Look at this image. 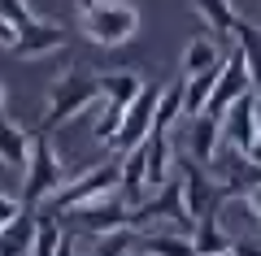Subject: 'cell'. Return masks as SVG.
Segmentation results:
<instances>
[{
	"label": "cell",
	"instance_id": "cell-1",
	"mask_svg": "<svg viewBox=\"0 0 261 256\" xmlns=\"http://www.w3.org/2000/svg\"><path fill=\"white\" fill-rule=\"evenodd\" d=\"M92 104H105L100 78H96V74H83V70L61 74V82H57L53 96H48V109H44V122H39V135H53L57 126L74 122L79 113H87Z\"/></svg>",
	"mask_w": 261,
	"mask_h": 256
},
{
	"label": "cell",
	"instance_id": "cell-2",
	"mask_svg": "<svg viewBox=\"0 0 261 256\" xmlns=\"http://www.w3.org/2000/svg\"><path fill=\"white\" fill-rule=\"evenodd\" d=\"M79 26L100 48H122L140 31V9L135 5H122V0H100V5L87 0V5H79Z\"/></svg>",
	"mask_w": 261,
	"mask_h": 256
},
{
	"label": "cell",
	"instance_id": "cell-3",
	"mask_svg": "<svg viewBox=\"0 0 261 256\" xmlns=\"http://www.w3.org/2000/svg\"><path fill=\"white\" fill-rule=\"evenodd\" d=\"M130 230H144V235H157V230H178V235H192L196 221L187 217L183 183H178V178H170L161 191H152L140 209L130 213Z\"/></svg>",
	"mask_w": 261,
	"mask_h": 256
},
{
	"label": "cell",
	"instance_id": "cell-4",
	"mask_svg": "<svg viewBox=\"0 0 261 256\" xmlns=\"http://www.w3.org/2000/svg\"><path fill=\"white\" fill-rule=\"evenodd\" d=\"M109 195H118V156L87 165L74 183H65L61 191L48 200V217H53V213H74V209H83V204L109 200Z\"/></svg>",
	"mask_w": 261,
	"mask_h": 256
},
{
	"label": "cell",
	"instance_id": "cell-5",
	"mask_svg": "<svg viewBox=\"0 0 261 256\" xmlns=\"http://www.w3.org/2000/svg\"><path fill=\"white\" fill-rule=\"evenodd\" d=\"M61 187H65V165H61V156H57V148L48 144V135L35 130L31 161H27V187H22V209H39V204H48Z\"/></svg>",
	"mask_w": 261,
	"mask_h": 256
},
{
	"label": "cell",
	"instance_id": "cell-6",
	"mask_svg": "<svg viewBox=\"0 0 261 256\" xmlns=\"http://www.w3.org/2000/svg\"><path fill=\"white\" fill-rule=\"evenodd\" d=\"M157 104H161V87L148 82L140 92V100L122 113V126H118V135H113V144H109L113 156H126V152H135V148H144V139L157 126Z\"/></svg>",
	"mask_w": 261,
	"mask_h": 256
},
{
	"label": "cell",
	"instance_id": "cell-7",
	"mask_svg": "<svg viewBox=\"0 0 261 256\" xmlns=\"http://www.w3.org/2000/svg\"><path fill=\"white\" fill-rule=\"evenodd\" d=\"M174 178L183 183V204H187V217L192 221H205V217H214V213L222 209V187H218L192 156L174 161Z\"/></svg>",
	"mask_w": 261,
	"mask_h": 256
},
{
	"label": "cell",
	"instance_id": "cell-8",
	"mask_svg": "<svg viewBox=\"0 0 261 256\" xmlns=\"http://www.w3.org/2000/svg\"><path fill=\"white\" fill-rule=\"evenodd\" d=\"M65 217L74 221V235H96V239H113L122 230H130V209L109 195V200H96V204H83V209L65 213Z\"/></svg>",
	"mask_w": 261,
	"mask_h": 256
},
{
	"label": "cell",
	"instance_id": "cell-9",
	"mask_svg": "<svg viewBox=\"0 0 261 256\" xmlns=\"http://www.w3.org/2000/svg\"><path fill=\"white\" fill-rule=\"evenodd\" d=\"M248 92H252V74H248V61H244V52L235 48V52L226 56V65H222V78H218V87H214V96H209L205 113L222 122V118H226V109H231V104H240Z\"/></svg>",
	"mask_w": 261,
	"mask_h": 256
},
{
	"label": "cell",
	"instance_id": "cell-10",
	"mask_svg": "<svg viewBox=\"0 0 261 256\" xmlns=\"http://www.w3.org/2000/svg\"><path fill=\"white\" fill-rule=\"evenodd\" d=\"M261 126H257V104H252V92L244 96L240 104H231L222 118V148H231V152H248L252 144H257Z\"/></svg>",
	"mask_w": 261,
	"mask_h": 256
},
{
	"label": "cell",
	"instance_id": "cell-11",
	"mask_svg": "<svg viewBox=\"0 0 261 256\" xmlns=\"http://www.w3.org/2000/svg\"><path fill=\"white\" fill-rule=\"evenodd\" d=\"M187 152H192V161L214 165L218 152H222V122L209 118V113L192 118V130H187Z\"/></svg>",
	"mask_w": 261,
	"mask_h": 256
},
{
	"label": "cell",
	"instance_id": "cell-12",
	"mask_svg": "<svg viewBox=\"0 0 261 256\" xmlns=\"http://www.w3.org/2000/svg\"><path fill=\"white\" fill-rule=\"evenodd\" d=\"M31 144H35V130L18 126V122L0 118V161L13 165V169H27L31 161Z\"/></svg>",
	"mask_w": 261,
	"mask_h": 256
},
{
	"label": "cell",
	"instance_id": "cell-13",
	"mask_svg": "<svg viewBox=\"0 0 261 256\" xmlns=\"http://www.w3.org/2000/svg\"><path fill=\"white\" fill-rule=\"evenodd\" d=\"M144 87H148V78H140V74H130V70H118V74H105V78H100L105 104H113V109H122V113L140 100Z\"/></svg>",
	"mask_w": 261,
	"mask_h": 256
},
{
	"label": "cell",
	"instance_id": "cell-14",
	"mask_svg": "<svg viewBox=\"0 0 261 256\" xmlns=\"http://www.w3.org/2000/svg\"><path fill=\"white\" fill-rule=\"evenodd\" d=\"M61 44H65V31L57 26V22L39 18L31 31H22V35L13 39V52L18 56H44V52H53V48H61Z\"/></svg>",
	"mask_w": 261,
	"mask_h": 256
},
{
	"label": "cell",
	"instance_id": "cell-15",
	"mask_svg": "<svg viewBox=\"0 0 261 256\" xmlns=\"http://www.w3.org/2000/svg\"><path fill=\"white\" fill-rule=\"evenodd\" d=\"M35 230H39V217L31 209H22L18 221H9V226L0 230V256H31V247H35Z\"/></svg>",
	"mask_w": 261,
	"mask_h": 256
},
{
	"label": "cell",
	"instance_id": "cell-16",
	"mask_svg": "<svg viewBox=\"0 0 261 256\" xmlns=\"http://www.w3.org/2000/svg\"><path fill=\"white\" fill-rule=\"evenodd\" d=\"M222 48H218V39L214 35H196L192 44H187V52H183V70H187V78H196V74H205V70H222Z\"/></svg>",
	"mask_w": 261,
	"mask_h": 256
},
{
	"label": "cell",
	"instance_id": "cell-17",
	"mask_svg": "<svg viewBox=\"0 0 261 256\" xmlns=\"http://www.w3.org/2000/svg\"><path fill=\"white\" fill-rule=\"evenodd\" d=\"M196 13H200V22L209 26V35H214V39H231L235 26H240V13H235L231 5H222V0H200Z\"/></svg>",
	"mask_w": 261,
	"mask_h": 256
},
{
	"label": "cell",
	"instance_id": "cell-18",
	"mask_svg": "<svg viewBox=\"0 0 261 256\" xmlns=\"http://www.w3.org/2000/svg\"><path fill=\"white\" fill-rule=\"evenodd\" d=\"M192 247H196V256H222V252H231V239L218 226V217H205L192 230Z\"/></svg>",
	"mask_w": 261,
	"mask_h": 256
},
{
	"label": "cell",
	"instance_id": "cell-19",
	"mask_svg": "<svg viewBox=\"0 0 261 256\" xmlns=\"http://www.w3.org/2000/svg\"><path fill=\"white\" fill-rule=\"evenodd\" d=\"M140 247H144V252H152V256H196L192 235H178V230H157V235H144Z\"/></svg>",
	"mask_w": 261,
	"mask_h": 256
},
{
	"label": "cell",
	"instance_id": "cell-20",
	"mask_svg": "<svg viewBox=\"0 0 261 256\" xmlns=\"http://www.w3.org/2000/svg\"><path fill=\"white\" fill-rule=\"evenodd\" d=\"M183 118V82H170V87H161V104H157V126L152 130H174V122Z\"/></svg>",
	"mask_w": 261,
	"mask_h": 256
},
{
	"label": "cell",
	"instance_id": "cell-21",
	"mask_svg": "<svg viewBox=\"0 0 261 256\" xmlns=\"http://www.w3.org/2000/svg\"><path fill=\"white\" fill-rule=\"evenodd\" d=\"M61 221L57 217H39V230H35V247H31V256H53L57 243H61Z\"/></svg>",
	"mask_w": 261,
	"mask_h": 256
},
{
	"label": "cell",
	"instance_id": "cell-22",
	"mask_svg": "<svg viewBox=\"0 0 261 256\" xmlns=\"http://www.w3.org/2000/svg\"><path fill=\"white\" fill-rule=\"evenodd\" d=\"M0 18L13 26V35H22V31H31V26L39 22L35 13L27 9V5H18V0H0Z\"/></svg>",
	"mask_w": 261,
	"mask_h": 256
},
{
	"label": "cell",
	"instance_id": "cell-23",
	"mask_svg": "<svg viewBox=\"0 0 261 256\" xmlns=\"http://www.w3.org/2000/svg\"><path fill=\"white\" fill-rule=\"evenodd\" d=\"M231 256H261V235H235Z\"/></svg>",
	"mask_w": 261,
	"mask_h": 256
},
{
	"label": "cell",
	"instance_id": "cell-24",
	"mask_svg": "<svg viewBox=\"0 0 261 256\" xmlns=\"http://www.w3.org/2000/svg\"><path fill=\"white\" fill-rule=\"evenodd\" d=\"M22 217V200H13V195H0V230L9 226V221Z\"/></svg>",
	"mask_w": 261,
	"mask_h": 256
},
{
	"label": "cell",
	"instance_id": "cell-25",
	"mask_svg": "<svg viewBox=\"0 0 261 256\" xmlns=\"http://www.w3.org/2000/svg\"><path fill=\"white\" fill-rule=\"evenodd\" d=\"M53 256H79V235H74V230H65V235H61V243H57Z\"/></svg>",
	"mask_w": 261,
	"mask_h": 256
},
{
	"label": "cell",
	"instance_id": "cell-26",
	"mask_svg": "<svg viewBox=\"0 0 261 256\" xmlns=\"http://www.w3.org/2000/svg\"><path fill=\"white\" fill-rule=\"evenodd\" d=\"M244 161H248L252 169H261V135H257V144H252L248 152H244Z\"/></svg>",
	"mask_w": 261,
	"mask_h": 256
},
{
	"label": "cell",
	"instance_id": "cell-27",
	"mask_svg": "<svg viewBox=\"0 0 261 256\" xmlns=\"http://www.w3.org/2000/svg\"><path fill=\"white\" fill-rule=\"evenodd\" d=\"M13 39H18V35H13V26H9L5 18H0V44H5V48H13Z\"/></svg>",
	"mask_w": 261,
	"mask_h": 256
},
{
	"label": "cell",
	"instance_id": "cell-28",
	"mask_svg": "<svg viewBox=\"0 0 261 256\" xmlns=\"http://www.w3.org/2000/svg\"><path fill=\"white\" fill-rule=\"evenodd\" d=\"M130 256H152V252H144V247H130Z\"/></svg>",
	"mask_w": 261,
	"mask_h": 256
},
{
	"label": "cell",
	"instance_id": "cell-29",
	"mask_svg": "<svg viewBox=\"0 0 261 256\" xmlns=\"http://www.w3.org/2000/svg\"><path fill=\"white\" fill-rule=\"evenodd\" d=\"M0 118H5V87H0Z\"/></svg>",
	"mask_w": 261,
	"mask_h": 256
},
{
	"label": "cell",
	"instance_id": "cell-30",
	"mask_svg": "<svg viewBox=\"0 0 261 256\" xmlns=\"http://www.w3.org/2000/svg\"><path fill=\"white\" fill-rule=\"evenodd\" d=\"M222 256H231V252H222Z\"/></svg>",
	"mask_w": 261,
	"mask_h": 256
}]
</instances>
